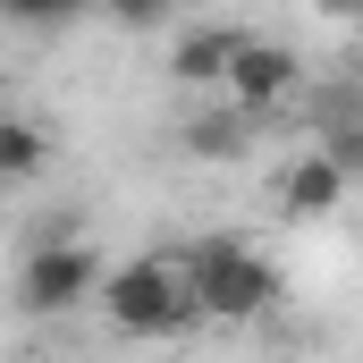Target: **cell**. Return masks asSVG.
Masks as SVG:
<instances>
[{"label":"cell","mask_w":363,"mask_h":363,"mask_svg":"<svg viewBox=\"0 0 363 363\" xmlns=\"http://www.w3.org/2000/svg\"><path fill=\"white\" fill-rule=\"evenodd\" d=\"M296 85H304V60L287 51V43H245L237 51V68H228V101L245 110V118H262V110H279V101H296Z\"/></svg>","instance_id":"4"},{"label":"cell","mask_w":363,"mask_h":363,"mask_svg":"<svg viewBox=\"0 0 363 363\" xmlns=\"http://www.w3.org/2000/svg\"><path fill=\"white\" fill-rule=\"evenodd\" d=\"M254 34L245 26H228V17H203V26H178V43H169V77L178 85H228V68H237V51H245Z\"/></svg>","instance_id":"5"},{"label":"cell","mask_w":363,"mask_h":363,"mask_svg":"<svg viewBox=\"0 0 363 363\" xmlns=\"http://www.w3.org/2000/svg\"><path fill=\"white\" fill-rule=\"evenodd\" d=\"M245 127H254V118H245L237 101H211V110L186 118V152H194V161H237V152H245Z\"/></svg>","instance_id":"7"},{"label":"cell","mask_w":363,"mask_h":363,"mask_svg":"<svg viewBox=\"0 0 363 363\" xmlns=\"http://www.w3.org/2000/svg\"><path fill=\"white\" fill-rule=\"evenodd\" d=\"M186 287H194V313L203 321H262L279 304V271L245 237H203L186 254Z\"/></svg>","instance_id":"2"},{"label":"cell","mask_w":363,"mask_h":363,"mask_svg":"<svg viewBox=\"0 0 363 363\" xmlns=\"http://www.w3.org/2000/svg\"><path fill=\"white\" fill-rule=\"evenodd\" d=\"M101 313L127 330V338H169L194 313V287H186V254H135V262H110L101 279Z\"/></svg>","instance_id":"1"},{"label":"cell","mask_w":363,"mask_h":363,"mask_svg":"<svg viewBox=\"0 0 363 363\" xmlns=\"http://www.w3.org/2000/svg\"><path fill=\"white\" fill-rule=\"evenodd\" d=\"M101 279H110V262H101L93 245H77V237H43V245H26L17 304L51 321V313H77V304H93V296H101Z\"/></svg>","instance_id":"3"},{"label":"cell","mask_w":363,"mask_h":363,"mask_svg":"<svg viewBox=\"0 0 363 363\" xmlns=\"http://www.w3.org/2000/svg\"><path fill=\"white\" fill-rule=\"evenodd\" d=\"M110 17H118V26H135V34H152V26H169V9H161V0H118Z\"/></svg>","instance_id":"9"},{"label":"cell","mask_w":363,"mask_h":363,"mask_svg":"<svg viewBox=\"0 0 363 363\" xmlns=\"http://www.w3.org/2000/svg\"><path fill=\"white\" fill-rule=\"evenodd\" d=\"M279 194H287V211H296V220H321V211L347 194V178H338L321 152H296V161H287V178H279Z\"/></svg>","instance_id":"6"},{"label":"cell","mask_w":363,"mask_h":363,"mask_svg":"<svg viewBox=\"0 0 363 363\" xmlns=\"http://www.w3.org/2000/svg\"><path fill=\"white\" fill-rule=\"evenodd\" d=\"M43 161H51L43 127H34V118H17V110H0V186H26Z\"/></svg>","instance_id":"8"}]
</instances>
